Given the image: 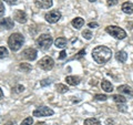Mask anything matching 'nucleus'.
Returning a JSON list of instances; mask_svg holds the SVG:
<instances>
[{
	"instance_id": "f257e3e1",
	"label": "nucleus",
	"mask_w": 133,
	"mask_h": 125,
	"mask_svg": "<svg viewBox=\"0 0 133 125\" xmlns=\"http://www.w3.org/2000/svg\"><path fill=\"white\" fill-rule=\"evenodd\" d=\"M92 58L98 64H105L112 58V50L104 45H99L92 50Z\"/></svg>"
},
{
	"instance_id": "f03ea898",
	"label": "nucleus",
	"mask_w": 133,
	"mask_h": 125,
	"mask_svg": "<svg viewBox=\"0 0 133 125\" xmlns=\"http://www.w3.org/2000/svg\"><path fill=\"white\" fill-rule=\"evenodd\" d=\"M23 42H24V38L21 33H19V32L12 33L9 37V39H8V45H9V48L12 51H18L22 47Z\"/></svg>"
},
{
	"instance_id": "7ed1b4c3",
	"label": "nucleus",
	"mask_w": 133,
	"mask_h": 125,
	"mask_svg": "<svg viewBox=\"0 0 133 125\" xmlns=\"http://www.w3.org/2000/svg\"><path fill=\"white\" fill-rule=\"evenodd\" d=\"M52 42H53L52 37L48 34V33H44V34H41L39 38L37 39L36 44H37V47L41 50H47L50 48V45L52 44Z\"/></svg>"
},
{
	"instance_id": "20e7f679",
	"label": "nucleus",
	"mask_w": 133,
	"mask_h": 125,
	"mask_svg": "<svg viewBox=\"0 0 133 125\" xmlns=\"http://www.w3.org/2000/svg\"><path fill=\"white\" fill-rule=\"evenodd\" d=\"M105 31L109 33L110 36H112L113 38L118 40H123L127 37V32L123 30L122 28H119L116 26H108L105 28Z\"/></svg>"
},
{
	"instance_id": "39448f33",
	"label": "nucleus",
	"mask_w": 133,
	"mask_h": 125,
	"mask_svg": "<svg viewBox=\"0 0 133 125\" xmlns=\"http://www.w3.org/2000/svg\"><path fill=\"white\" fill-rule=\"evenodd\" d=\"M39 66L44 71H50L55 66V61L51 57H44L39 61Z\"/></svg>"
},
{
	"instance_id": "423d86ee",
	"label": "nucleus",
	"mask_w": 133,
	"mask_h": 125,
	"mask_svg": "<svg viewBox=\"0 0 133 125\" xmlns=\"http://www.w3.org/2000/svg\"><path fill=\"white\" fill-rule=\"evenodd\" d=\"M53 110H51L50 107L47 106H41L38 107L37 110L33 111V116H37V117H44V116H51L53 115Z\"/></svg>"
},
{
	"instance_id": "0eeeda50",
	"label": "nucleus",
	"mask_w": 133,
	"mask_h": 125,
	"mask_svg": "<svg viewBox=\"0 0 133 125\" xmlns=\"http://www.w3.org/2000/svg\"><path fill=\"white\" fill-rule=\"evenodd\" d=\"M44 19L47 20L49 23H56L61 19V12L58 10H51L45 13Z\"/></svg>"
},
{
	"instance_id": "6e6552de",
	"label": "nucleus",
	"mask_w": 133,
	"mask_h": 125,
	"mask_svg": "<svg viewBox=\"0 0 133 125\" xmlns=\"http://www.w3.org/2000/svg\"><path fill=\"white\" fill-rule=\"evenodd\" d=\"M22 57L26 58L27 60L29 61H33L37 59V50L33 49V48H29V49H26L22 51Z\"/></svg>"
},
{
	"instance_id": "1a4fd4ad",
	"label": "nucleus",
	"mask_w": 133,
	"mask_h": 125,
	"mask_svg": "<svg viewBox=\"0 0 133 125\" xmlns=\"http://www.w3.org/2000/svg\"><path fill=\"white\" fill-rule=\"evenodd\" d=\"M14 19L19 23H26L27 22V15L22 10H16L14 13Z\"/></svg>"
},
{
	"instance_id": "9d476101",
	"label": "nucleus",
	"mask_w": 133,
	"mask_h": 125,
	"mask_svg": "<svg viewBox=\"0 0 133 125\" xmlns=\"http://www.w3.org/2000/svg\"><path fill=\"white\" fill-rule=\"evenodd\" d=\"M15 23H14V20L9 17H6V18H0V28H3V29H7V30H9V29L14 28Z\"/></svg>"
},
{
	"instance_id": "9b49d317",
	"label": "nucleus",
	"mask_w": 133,
	"mask_h": 125,
	"mask_svg": "<svg viewBox=\"0 0 133 125\" xmlns=\"http://www.w3.org/2000/svg\"><path fill=\"white\" fill-rule=\"evenodd\" d=\"M35 5L40 9H49L52 7L53 2L52 0H35Z\"/></svg>"
},
{
	"instance_id": "f8f14e48",
	"label": "nucleus",
	"mask_w": 133,
	"mask_h": 125,
	"mask_svg": "<svg viewBox=\"0 0 133 125\" xmlns=\"http://www.w3.org/2000/svg\"><path fill=\"white\" fill-rule=\"evenodd\" d=\"M118 91H119V93L129 94V95H131V96H133V89H132L131 86L127 85V84H123V85L118 86Z\"/></svg>"
},
{
	"instance_id": "ddd939ff",
	"label": "nucleus",
	"mask_w": 133,
	"mask_h": 125,
	"mask_svg": "<svg viewBox=\"0 0 133 125\" xmlns=\"http://www.w3.org/2000/svg\"><path fill=\"white\" fill-rule=\"evenodd\" d=\"M115 59L121 63H125L128 60V53L125 51H118L115 54Z\"/></svg>"
},
{
	"instance_id": "4468645a",
	"label": "nucleus",
	"mask_w": 133,
	"mask_h": 125,
	"mask_svg": "<svg viewBox=\"0 0 133 125\" xmlns=\"http://www.w3.org/2000/svg\"><path fill=\"white\" fill-rule=\"evenodd\" d=\"M65 81L69 85H72V86H76L80 83V78L79 77H74V75H70V77H66L65 78Z\"/></svg>"
},
{
	"instance_id": "2eb2a0df",
	"label": "nucleus",
	"mask_w": 133,
	"mask_h": 125,
	"mask_svg": "<svg viewBox=\"0 0 133 125\" xmlns=\"http://www.w3.org/2000/svg\"><path fill=\"white\" fill-rule=\"evenodd\" d=\"M122 11L127 15H132L133 13V3L132 2H124L122 5Z\"/></svg>"
},
{
	"instance_id": "dca6fc26",
	"label": "nucleus",
	"mask_w": 133,
	"mask_h": 125,
	"mask_svg": "<svg viewBox=\"0 0 133 125\" xmlns=\"http://www.w3.org/2000/svg\"><path fill=\"white\" fill-rule=\"evenodd\" d=\"M71 24L73 26V28L76 29H81L83 27V24H84V20H83L82 18H80V17H77V18H74L72 20Z\"/></svg>"
},
{
	"instance_id": "f3484780",
	"label": "nucleus",
	"mask_w": 133,
	"mask_h": 125,
	"mask_svg": "<svg viewBox=\"0 0 133 125\" xmlns=\"http://www.w3.org/2000/svg\"><path fill=\"white\" fill-rule=\"evenodd\" d=\"M101 87H102V90L105 91V92H112V91H113V85L107 80H102Z\"/></svg>"
},
{
	"instance_id": "a211bd4d",
	"label": "nucleus",
	"mask_w": 133,
	"mask_h": 125,
	"mask_svg": "<svg viewBox=\"0 0 133 125\" xmlns=\"http://www.w3.org/2000/svg\"><path fill=\"white\" fill-rule=\"evenodd\" d=\"M66 39L65 38H58V39H56V41H55V44H56V47L57 48H61V49H63V48H65L66 47Z\"/></svg>"
},
{
	"instance_id": "6ab92c4d",
	"label": "nucleus",
	"mask_w": 133,
	"mask_h": 125,
	"mask_svg": "<svg viewBox=\"0 0 133 125\" xmlns=\"http://www.w3.org/2000/svg\"><path fill=\"white\" fill-rule=\"evenodd\" d=\"M111 99L113 100L114 102H116L118 104H124L127 102V99L123 96V95H120V94H114V95H112Z\"/></svg>"
},
{
	"instance_id": "aec40b11",
	"label": "nucleus",
	"mask_w": 133,
	"mask_h": 125,
	"mask_svg": "<svg viewBox=\"0 0 133 125\" xmlns=\"http://www.w3.org/2000/svg\"><path fill=\"white\" fill-rule=\"evenodd\" d=\"M84 125H101V123L97 119H87L84 121Z\"/></svg>"
},
{
	"instance_id": "412c9836",
	"label": "nucleus",
	"mask_w": 133,
	"mask_h": 125,
	"mask_svg": "<svg viewBox=\"0 0 133 125\" xmlns=\"http://www.w3.org/2000/svg\"><path fill=\"white\" fill-rule=\"evenodd\" d=\"M56 89H57V91L59 93H66L69 91V87L66 85H64V84H57Z\"/></svg>"
},
{
	"instance_id": "4be33fe9",
	"label": "nucleus",
	"mask_w": 133,
	"mask_h": 125,
	"mask_svg": "<svg viewBox=\"0 0 133 125\" xmlns=\"http://www.w3.org/2000/svg\"><path fill=\"white\" fill-rule=\"evenodd\" d=\"M20 69H21L23 72H30L32 68H31V65L29 63H24L23 62V63H20Z\"/></svg>"
},
{
	"instance_id": "5701e85b",
	"label": "nucleus",
	"mask_w": 133,
	"mask_h": 125,
	"mask_svg": "<svg viewBox=\"0 0 133 125\" xmlns=\"http://www.w3.org/2000/svg\"><path fill=\"white\" fill-rule=\"evenodd\" d=\"M8 50L5 47H0V59H3V58H7L8 57Z\"/></svg>"
},
{
	"instance_id": "b1692460",
	"label": "nucleus",
	"mask_w": 133,
	"mask_h": 125,
	"mask_svg": "<svg viewBox=\"0 0 133 125\" xmlns=\"http://www.w3.org/2000/svg\"><path fill=\"white\" fill-rule=\"evenodd\" d=\"M82 36H83V38H84V39L90 40L91 38H92V32H91L90 30H84L82 32Z\"/></svg>"
},
{
	"instance_id": "393cba45",
	"label": "nucleus",
	"mask_w": 133,
	"mask_h": 125,
	"mask_svg": "<svg viewBox=\"0 0 133 125\" xmlns=\"http://www.w3.org/2000/svg\"><path fill=\"white\" fill-rule=\"evenodd\" d=\"M94 99L97 101H107L108 100V96L105 94H95L94 95Z\"/></svg>"
},
{
	"instance_id": "a878e982",
	"label": "nucleus",
	"mask_w": 133,
	"mask_h": 125,
	"mask_svg": "<svg viewBox=\"0 0 133 125\" xmlns=\"http://www.w3.org/2000/svg\"><path fill=\"white\" fill-rule=\"evenodd\" d=\"M32 123H33V120H32L31 116H29V117L24 119V120L22 121L21 125H32Z\"/></svg>"
},
{
	"instance_id": "bb28decb",
	"label": "nucleus",
	"mask_w": 133,
	"mask_h": 125,
	"mask_svg": "<svg viewBox=\"0 0 133 125\" xmlns=\"http://www.w3.org/2000/svg\"><path fill=\"white\" fill-rule=\"evenodd\" d=\"M84 54H85V50H81V51H79V52L77 53V55H74L71 60H74V59H77V60H78V59H81V58L84 55Z\"/></svg>"
},
{
	"instance_id": "cd10ccee",
	"label": "nucleus",
	"mask_w": 133,
	"mask_h": 125,
	"mask_svg": "<svg viewBox=\"0 0 133 125\" xmlns=\"http://www.w3.org/2000/svg\"><path fill=\"white\" fill-rule=\"evenodd\" d=\"M51 80L50 79H44V80H42V81H40V85L41 86H48V85H50L51 84Z\"/></svg>"
},
{
	"instance_id": "c85d7f7f",
	"label": "nucleus",
	"mask_w": 133,
	"mask_h": 125,
	"mask_svg": "<svg viewBox=\"0 0 133 125\" xmlns=\"http://www.w3.org/2000/svg\"><path fill=\"white\" fill-rule=\"evenodd\" d=\"M12 90H14L16 93H21L22 91L24 90V86H23V85H21V84H19V85H17V86L15 87V89H12Z\"/></svg>"
},
{
	"instance_id": "c756f323",
	"label": "nucleus",
	"mask_w": 133,
	"mask_h": 125,
	"mask_svg": "<svg viewBox=\"0 0 133 125\" xmlns=\"http://www.w3.org/2000/svg\"><path fill=\"white\" fill-rule=\"evenodd\" d=\"M119 0H107V3L108 6H115L116 3H118Z\"/></svg>"
},
{
	"instance_id": "7c9ffc66",
	"label": "nucleus",
	"mask_w": 133,
	"mask_h": 125,
	"mask_svg": "<svg viewBox=\"0 0 133 125\" xmlns=\"http://www.w3.org/2000/svg\"><path fill=\"white\" fill-rule=\"evenodd\" d=\"M65 57H66V52H65L64 50H63V51H61V52H60L59 59H60V60H63V59H65Z\"/></svg>"
},
{
	"instance_id": "2f4dec72",
	"label": "nucleus",
	"mask_w": 133,
	"mask_h": 125,
	"mask_svg": "<svg viewBox=\"0 0 133 125\" xmlns=\"http://www.w3.org/2000/svg\"><path fill=\"white\" fill-rule=\"evenodd\" d=\"M3 12H5V6H3L2 1H0V16H2Z\"/></svg>"
},
{
	"instance_id": "473e14b6",
	"label": "nucleus",
	"mask_w": 133,
	"mask_h": 125,
	"mask_svg": "<svg viewBox=\"0 0 133 125\" xmlns=\"http://www.w3.org/2000/svg\"><path fill=\"white\" fill-rule=\"evenodd\" d=\"M125 107H127V106L119 104V105H118V110H119V111H121V112H127V109H125Z\"/></svg>"
},
{
	"instance_id": "72a5a7b5",
	"label": "nucleus",
	"mask_w": 133,
	"mask_h": 125,
	"mask_svg": "<svg viewBox=\"0 0 133 125\" xmlns=\"http://www.w3.org/2000/svg\"><path fill=\"white\" fill-rule=\"evenodd\" d=\"M3 1H6L8 5H10V6L16 5V3H17V0H3Z\"/></svg>"
},
{
	"instance_id": "f704fd0d",
	"label": "nucleus",
	"mask_w": 133,
	"mask_h": 125,
	"mask_svg": "<svg viewBox=\"0 0 133 125\" xmlns=\"http://www.w3.org/2000/svg\"><path fill=\"white\" fill-rule=\"evenodd\" d=\"M88 26H89V28H98L99 24H98L97 22H90Z\"/></svg>"
},
{
	"instance_id": "c9c22d12",
	"label": "nucleus",
	"mask_w": 133,
	"mask_h": 125,
	"mask_svg": "<svg viewBox=\"0 0 133 125\" xmlns=\"http://www.w3.org/2000/svg\"><path fill=\"white\" fill-rule=\"evenodd\" d=\"M5 125H17L15 121H10V122H7Z\"/></svg>"
},
{
	"instance_id": "e433bc0d",
	"label": "nucleus",
	"mask_w": 133,
	"mask_h": 125,
	"mask_svg": "<svg viewBox=\"0 0 133 125\" xmlns=\"http://www.w3.org/2000/svg\"><path fill=\"white\" fill-rule=\"evenodd\" d=\"M2 96H3V92H2V90L0 89V100L2 99Z\"/></svg>"
},
{
	"instance_id": "4c0bfd02",
	"label": "nucleus",
	"mask_w": 133,
	"mask_h": 125,
	"mask_svg": "<svg viewBox=\"0 0 133 125\" xmlns=\"http://www.w3.org/2000/svg\"><path fill=\"white\" fill-rule=\"evenodd\" d=\"M36 125H47V124H45L44 122H38V123H37Z\"/></svg>"
},
{
	"instance_id": "58836bf2",
	"label": "nucleus",
	"mask_w": 133,
	"mask_h": 125,
	"mask_svg": "<svg viewBox=\"0 0 133 125\" xmlns=\"http://www.w3.org/2000/svg\"><path fill=\"white\" fill-rule=\"evenodd\" d=\"M89 1H90V2H95L97 0H89Z\"/></svg>"
}]
</instances>
